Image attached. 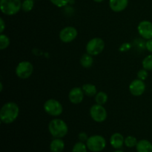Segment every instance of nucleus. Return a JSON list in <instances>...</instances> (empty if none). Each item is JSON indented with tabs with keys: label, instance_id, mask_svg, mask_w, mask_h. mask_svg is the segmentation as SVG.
<instances>
[{
	"label": "nucleus",
	"instance_id": "nucleus-9",
	"mask_svg": "<svg viewBox=\"0 0 152 152\" xmlns=\"http://www.w3.org/2000/svg\"><path fill=\"white\" fill-rule=\"evenodd\" d=\"M78 35V31L74 27L68 26L62 28L59 32V39L64 43H69L74 41Z\"/></svg>",
	"mask_w": 152,
	"mask_h": 152
},
{
	"label": "nucleus",
	"instance_id": "nucleus-4",
	"mask_svg": "<svg viewBox=\"0 0 152 152\" xmlns=\"http://www.w3.org/2000/svg\"><path fill=\"white\" fill-rule=\"evenodd\" d=\"M86 145L90 151L93 152H99L106 146L105 139L101 135H93L88 137L86 141Z\"/></svg>",
	"mask_w": 152,
	"mask_h": 152
},
{
	"label": "nucleus",
	"instance_id": "nucleus-11",
	"mask_svg": "<svg viewBox=\"0 0 152 152\" xmlns=\"http://www.w3.org/2000/svg\"><path fill=\"white\" fill-rule=\"evenodd\" d=\"M145 91V84L142 80L137 79L133 80L129 85V91L133 96H140L144 94Z\"/></svg>",
	"mask_w": 152,
	"mask_h": 152
},
{
	"label": "nucleus",
	"instance_id": "nucleus-19",
	"mask_svg": "<svg viewBox=\"0 0 152 152\" xmlns=\"http://www.w3.org/2000/svg\"><path fill=\"white\" fill-rule=\"evenodd\" d=\"M108 95L105 92L99 91L95 95V102L99 105H104L108 101Z\"/></svg>",
	"mask_w": 152,
	"mask_h": 152
},
{
	"label": "nucleus",
	"instance_id": "nucleus-30",
	"mask_svg": "<svg viewBox=\"0 0 152 152\" xmlns=\"http://www.w3.org/2000/svg\"><path fill=\"white\" fill-rule=\"evenodd\" d=\"M2 89H3V85H2V83H0V91H2Z\"/></svg>",
	"mask_w": 152,
	"mask_h": 152
},
{
	"label": "nucleus",
	"instance_id": "nucleus-31",
	"mask_svg": "<svg viewBox=\"0 0 152 152\" xmlns=\"http://www.w3.org/2000/svg\"><path fill=\"white\" fill-rule=\"evenodd\" d=\"M94 1H96V2H102V1H103L104 0H94Z\"/></svg>",
	"mask_w": 152,
	"mask_h": 152
},
{
	"label": "nucleus",
	"instance_id": "nucleus-3",
	"mask_svg": "<svg viewBox=\"0 0 152 152\" xmlns=\"http://www.w3.org/2000/svg\"><path fill=\"white\" fill-rule=\"evenodd\" d=\"M0 8L4 15L13 16L22 9V2L20 0H0Z\"/></svg>",
	"mask_w": 152,
	"mask_h": 152
},
{
	"label": "nucleus",
	"instance_id": "nucleus-17",
	"mask_svg": "<svg viewBox=\"0 0 152 152\" xmlns=\"http://www.w3.org/2000/svg\"><path fill=\"white\" fill-rule=\"evenodd\" d=\"M82 88H83L85 95H86L87 96H90V97L95 96V95L97 94L96 86L93 84H89V83L84 84L83 87H82Z\"/></svg>",
	"mask_w": 152,
	"mask_h": 152
},
{
	"label": "nucleus",
	"instance_id": "nucleus-24",
	"mask_svg": "<svg viewBox=\"0 0 152 152\" xmlns=\"http://www.w3.org/2000/svg\"><path fill=\"white\" fill-rule=\"evenodd\" d=\"M137 142V138L133 136H128L125 139V145L129 147V148H133V147L136 146Z\"/></svg>",
	"mask_w": 152,
	"mask_h": 152
},
{
	"label": "nucleus",
	"instance_id": "nucleus-25",
	"mask_svg": "<svg viewBox=\"0 0 152 152\" xmlns=\"http://www.w3.org/2000/svg\"><path fill=\"white\" fill-rule=\"evenodd\" d=\"M50 1L52 4H53L56 7H62L68 4L70 0H50Z\"/></svg>",
	"mask_w": 152,
	"mask_h": 152
},
{
	"label": "nucleus",
	"instance_id": "nucleus-5",
	"mask_svg": "<svg viewBox=\"0 0 152 152\" xmlns=\"http://www.w3.org/2000/svg\"><path fill=\"white\" fill-rule=\"evenodd\" d=\"M105 42L101 38L95 37L91 39L86 45V52L92 56L100 54L104 50Z\"/></svg>",
	"mask_w": 152,
	"mask_h": 152
},
{
	"label": "nucleus",
	"instance_id": "nucleus-15",
	"mask_svg": "<svg viewBox=\"0 0 152 152\" xmlns=\"http://www.w3.org/2000/svg\"><path fill=\"white\" fill-rule=\"evenodd\" d=\"M65 148V142L61 138H55L51 141L50 149L51 152H62Z\"/></svg>",
	"mask_w": 152,
	"mask_h": 152
},
{
	"label": "nucleus",
	"instance_id": "nucleus-23",
	"mask_svg": "<svg viewBox=\"0 0 152 152\" xmlns=\"http://www.w3.org/2000/svg\"><path fill=\"white\" fill-rule=\"evenodd\" d=\"M87 145L83 142H78L74 145L72 152H87Z\"/></svg>",
	"mask_w": 152,
	"mask_h": 152
},
{
	"label": "nucleus",
	"instance_id": "nucleus-10",
	"mask_svg": "<svg viewBox=\"0 0 152 152\" xmlns=\"http://www.w3.org/2000/svg\"><path fill=\"white\" fill-rule=\"evenodd\" d=\"M137 31L143 39H152V22L147 20L140 22L137 26Z\"/></svg>",
	"mask_w": 152,
	"mask_h": 152
},
{
	"label": "nucleus",
	"instance_id": "nucleus-13",
	"mask_svg": "<svg viewBox=\"0 0 152 152\" xmlns=\"http://www.w3.org/2000/svg\"><path fill=\"white\" fill-rule=\"evenodd\" d=\"M129 0H109V7L114 12H122L127 7Z\"/></svg>",
	"mask_w": 152,
	"mask_h": 152
},
{
	"label": "nucleus",
	"instance_id": "nucleus-1",
	"mask_svg": "<svg viewBox=\"0 0 152 152\" xmlns=\"http://www.w3.org/2000/svg\"><path fill=\"white\" fill-rule=\"evenodd\" d=\"M19 108L16 103L8 102L4 104L0 111V120L4 124H10L17 119Z\"/></svg>",
	"mask_w": 152,
	"mask_h": 152
},
{
	"label": "nucleus",
	"instance_id": "nucleus-28",
	"mask_svg": "<svg viewBox=\"0 0 152 152\" xmlns=\"http://www.w3.org/2000/svg\"><path fill=\"white\" fill-rule=\"evenodd\" d=\"M145 47L147 50L152 53V39L147 40L145 44Z\"/></svg>",
	"mask_w": 152,
	"mask_h": 152
},
{
	"label": "nucleus",
	"instance_id": "nucleus-21",
	"mask_svg": "<svg viewBox=\"0 0 152 152\" xmlns=\"http://www.w3.org/2000/svg\"><path fill=\"white\" fill-rule=\"evenodd\" d=\"M142 68L147 71H152V53L144 58L142 62Z\"/></svg>",
	"mask_w": 152,
	"mask_h": 152
},
{
	"label": "nucleus",
	"instance_id": "nucleus-7",
	"mask_svg": "<svg viewBox=\"0 0 152 152\" xmlns=\"http://www.w3.org/2000/svg\"><path fill=\"white\" fill-rule=\"evenodd\" d=\"M34 66L28 61H22L17 65L16 68V74L20 79H28L32 74Z\"/></svg>",
	"mask_w": 152,
	"mask_h": 152
},
{
	"label": "nucleus",
	"instance_id": "nucleus-20",
	"mask_svg": "<svg viewBox=\"0 0 152 152\" xmlns=\"http://www.w3.org/2000/svg\"><path fill=\"white\" fill-rule=\"evenodd\" d=\"M10 41L8 37L6 36L5 34H1V35H0V49L1 50L6 49L10 45Z\"/></svg>",
	"mask_w": 152,
	"mask_h": 152
},
{
	"label": "nucleus",
	"instance_id": "nucleus-26",
	"mask_svg": "<svg viewBox=\"0 0 152 152\" xmlns=\"http://www.w3.org/2000/svg\"><path fill=\"white\" fill-rule=\"evenodd\" d=\"M148 71L145 69H141L139 71L137 72V78L139 80H142V81H145L147 78H148Z\"/></svg>",
	"mask_w": 152,
	"mask_h": 152
},
{
	"label": "nucleus",
	"instance_id": "nucleus-18",
	"mask_svg": "<svg viewBox=\"0 0 152 152\" xmlns=\"http://www.w3.org/2000/svg\"><path fill=\"white\" fill-rule=\"evenodd\" d=\"M94 63V59L93 56L89 53H86L82 56L81 59H80V64L84 68H90L92 66Z\"/></svg>",
	"mask_w": 152,
	"mask_h": 152
},
{
	"label": "nucleus",
	"instance_id": "nucleus-14",
	"mask_svg": "<svg viewBox=\"0 0 152 152\" xmlns=\"http://www.w3.org/2000/svg\"><path fill=\"white\" fill-rule=\"evenodd\" d=\"M110 143L113 148L120 149L125 143V139L123 135L120 133H114L110 138Z\"/></svg>",
	"mask_w": 152,
	"mask_h": 152
},
{
	"label": "nucleus",
	"instance_id": "nucleus-22",
	"mask_svg": "<svg viewBox=\"0 0 152 152\" xmlns=\"http://www.w3.org/2000/svg\"><path fill=\"white\" fill-rule=\"evenodd\" d=\"M34 6V0H24L22 3V9L25 12H30L32 10Z\"/></svg>",
	"mask_w": 152,
	"mask_h": 152
},
{
	"label": "nucleus",
	"instance_id": "nucleus-6",
	"mask_svg": "<svg viewBox=\"0 0 152 152\" xmlns=\"http://www.w3.org/2000/svg\"><path fill=\"white\" fill-rule=\"evenodd\" d=\"M43 108L48 114L53 117H58L61 115L63 111V107L62 104L54 99H48L44 103Z\"/></svg>",
	"mask_w": 152,
	"mask_h": 152
},
{
	"label": "nucleus",
	"instance_id": "nucleus-32",
	"mask_svg": "<svg viewBox=\"0 0 152 152\" xmlns=\"http://www.w3.org/2000/svg\"><path fill=\"white\" fill-rule=\"evenodd\" d=\"M114 152H123V151H114Z\"/></svg>",
	"mask_w": 152,
	"mask_h": 152
},
{
	"label": "nucleus",
	"instance_id": "nucleus-12",
	"mask_svg": "<svg viewBox=\"0 0 152 152\" xmlns=\"http://www.w3.org/2000/svg\"><path fill=\"white\" fill-rule=\"evenodd\" d=\"M84 95L85 94L82 88L74 87L70 91L68 98H69V100L71 103L80 104L83 102Z\"/></svg>",
	"mask_w": 152,
	"mask_h": 152
},
{
	"label": "nucleus",
	"instance_id": "nucleus-16",
	"mask_svg": "<svg viewBox=\"0 0 152 152\" xmlns=\"http://www.w3.org/2000/svg\"><path fill=\"white\" fill-rule=\"evenodd\" d=\"M137 152H152V144L147 140H142L136 145Z\"/></svg>",
	"mask_w": 152,
	"mask_h": 152
},
{
	"label": "nucleus",
	"instance_id": "nucleus-29",
	"mask_svg": "<svg viewBox=\"0 0 152 152\" xmlns=\"http://www.w3.org/2000/svg\"><path fill=\"white\" fill-rule=\"evenodd\" d=\"M0 25H1V27H0V33L2 34L3 31L5 29V23H4V19H3L2 18L0 19Z\"/></svg>",
	"mask_w": 152,
	"mask_h": 152
},
{
	"label": "nucleus",
	"instance_id": "nucleus-27",
	"mask_svg": "<svg viewBox=\"0 0 152 152\" xmlns=\"http://www.w3.org/2000/svg\"><path fill=\"white\" fill-rule=\"evenodd\" d=\"M79 139L81 142H85V141H87L88 139V137L87 134L85 133V132H81V133L79 134Z\"/></svg>",
	"mask_w": 152,
	"mask_h": 152
},
{
	"label": "nucleus",
	"instance_id": "nucleus-8",
	"mask_svg": "<svg viewBox=\"0 0 152 152\" xmlns=\"http://www.w3.org/2000/svg\"><path fill=\"white\" fill-rule=\"evenodd\" d=\"M90 115L94 121L96 123H102L107 119V111L102 105L95 104L90 108Z\"/></svg>",
	"mask_w": 152,
	"mask_h": 152
},
{
	"label": "nucleus",
	"instance_id": "nucleus-2",
	"mask_svg": "<svg viewBox=\"0 0 152 152\" xmlns=\"http://www.w3.org/2000/svg\"><path fill=\"white\" fill-rule=\"evenodd\" d=\"M48 130L55 138H62L68 134V128L65 121L61 119H53L49 123Z\"/></svg>",
	"mask_w": 152,
	"mask_h": 152
}]
</instances>
